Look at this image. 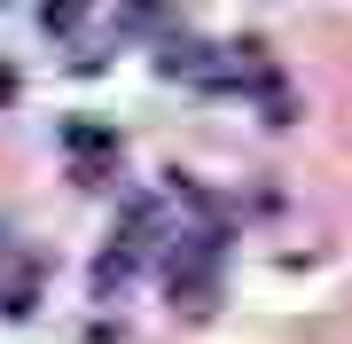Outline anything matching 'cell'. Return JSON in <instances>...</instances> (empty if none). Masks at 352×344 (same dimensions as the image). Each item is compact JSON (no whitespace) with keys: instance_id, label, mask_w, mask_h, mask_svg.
I'll return each mask as SVG.
<instances>
[{"instance_id":"277c9868","label":"cell","mask_w":352,"mask_h":344,"mask_svg":"<svg viewBox=\"0 0 352 344\" xmlns=\"http://www.w3.org/2000/svg\"><path fill=\"white\" fill-rule=\"evenodd\" d=\"M39 282H47V258H16L8 266V282H0V313H32V297H39Z\"/></svg>"},{"instance_id":"6da1fadb","label":"cell","mask_w":352,"mask_h":344,"mask_svg":"<svg viewBox=\"0 0 352 344\" xmlns=\"http://www.w3.org/2000/svg\"><path fill=\"white\" fill-rule=\"evenodd\" d=\"M219 266H227V227L204 219V227H188L173 251H164V290H173V306H180V313H212Z\"/></svg>"},{"instance_id":"5b68a950","label":"cell","mask_w":352,"mask_h":344,"mask_svg":"<svg viewBox=\"0 0 352 344\" xmlns=\"http://www.w3.org/2000/svg\"><path fill=\"white\" fill-rule=\"evenodd\" d=\"M78 8H87V0H47V24H55V32H63V24H71V16H78Z\"/></svg>"},{"instance_id":"8992f818","label":"cell","mask_w":352,"mask_h":344,"mask_svg":"<svg viewBox=\"0 0 352 344\" xmlns=\"http://www.w3.org/2000/svg\"><path fill=\"white\" fill-rule=\"evenodd\" d=\"M8 94H16V78H8V71H0V102H8Z\"/></svg>"},{"instance_id":"7a4b0ae2","label":"cell","mask_w":352,"mask_h":344,"mask_svg":"<svg viewBox=\"0 0 352 344\" xmlns=\"http://www.w3.org/2000/svg\"><path fill=\"white\" fill-rule=\"evenodd\" d=\"M157 242H164V204H157V196H133V204L118 211L110 251L94 258V297H118V290H126V282L157 258Z\"/></svg>"},{"instance_id":"3957f363","label":"cell","mask_w":352,"mask_h":344,"mask_svg":"<svg viewBox=\"0 0 352 344\" xmlns=\"http://www.w3.org/2000/svg\"><path fill=\"white\" fill-rule=\"evenodd\" d=\"M63 149H71V180H78V188H102V180L118 172V133L87 126V117L63 126Z\"/></svg>"}]
</instances>
